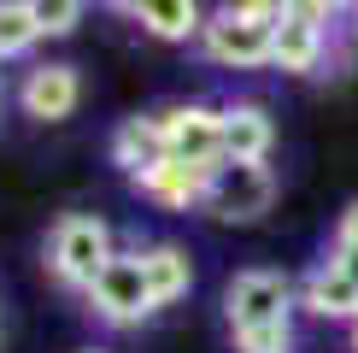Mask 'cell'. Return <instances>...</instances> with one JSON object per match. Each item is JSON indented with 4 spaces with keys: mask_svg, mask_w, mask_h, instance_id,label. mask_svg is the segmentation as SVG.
Listing matches in <instances>:
<instances>
[{
    "mask_svg": "<svg viewBox=\"0 0 358 353\" xmlns=\"http://www.w3.org/2000/svg\"><path fill=\"white\" fill-rule=\"evenodd\" d=\"M0 112H6V88H0Z\"/></svg>",
    "mask_w": 358,
    "mask_h": 353,
    "instance_id": "20",
    "label": "cell"
},
{
    "mask_svg": "<svg viewBox=\"0 0 358 353\" xmlns=\"http://www.w3.org/2000/svg\"><path fill=\"white\" fill-rule=\"evenodd\" d=\"M347 347H352V353H358V318H352V324H347Z\"/></svg>",
    "mask_w": 358,
    "mask_h": 353,
    "instance_id": "18",
    "label": "cell"
},
{
    "mask_svg": "<svg viewBox=\"0 0 358 353\" xmlns=\"http://www.w3.org/2000/svg\"><path fill=\"white\" fill-rule=\"evenodd\" d=\"M294 294H300V312H306V318L341 324V330L358 318V283H352L347 265H335L329 254H323V259L300 277V283H294Z\"/></svg>",
    "mask_w": 358,
    "mask_h": 353,
    "instance_id": "8",
    "label": "cell"
},
{
    "mask_svg": "<svg viewBox=\"0 0 358 353\" xmlns=\"http://www.w3.org/2000/svg\"><path fill=\"white\" fill-rule=\"evenodd\" d=\"M141 271H147V289H153V306H171L194 289V259L188 247L176 242H147L141 247Z\"/></svg>",
    "mask_w": 358,
    "mask_h": 353,
    "instance_id": "14",
    "label": "cell"
},
{
    "mask_svg": "<svg viewBox=\"0 0 358 353\" xmlns=\"http://www.w3.org/2000/svg\"><path fill=\"white\" fill-rule=\"evenodd\" d=\"M159 118H165V147H171L176 165H194V171L223 165V106L188 100V106H171Z\"/></svg>",
    "mask_w": 358,
    "mask_h": 353,
    "instance_id": "7",
    "label": "cell"
},
{
    "mask_svg": "<svg viewBox=\"0 0 358 353\" xmlns=\"http://www.w3.org/2000/svg\"><path fill=\"white\" fill-rule=\"evenodd\" d=\"M83 300L106 330H136V324L153 318L159 306H153V289H147V271H141V247L136 254H117L106 271L94 277V289H88Z\"/></svg>",
    "mask_w": 358,
    "mask_h": 353,
    "instance_id": "5",
    "label": "cell"
},
{
    "mask_svg": "<svg viewBox=\"0 0 358 353\" xmlns=\"http://www.w3.org/2000/svg\"><path fill=\"white\" fill-rule=\"evenodd\" d=\"M276 206V171L271 165H241V159H223L206 183V218L217 224H259Z\"/></svg>",
    "mask_w": 358,
    "mask_h": 353,
    "instance_id": "4",
    "label": "cell"
},
{
    "mask_svg": "<svg viewBox=\"0 0 358 353\" xmlns=\"http://www.w3.org/2000/svg\"><path fill=\"white\" fill-rule=\"evenodd\" d=\"M294 312H300V294L271 265H247L223 289V324L235 353H300Z\"/></svg>",
    "mask_w": 358,
    "mask_h": 353,
    "instance_id": "1",
    "label": "cell"
},
{
    "mask_svg": "<svg viewBox=\"0 0 358 353\" xmlns=\"http://www.w3.org/2000/svg\"><path fill=\"white\" fill-rule=\"evenodd\" d=\"M329 259L335 265H347L352 271V283H358V200L341 212V224H335V247H329Z\"/></svg>",
    "mask_w": 358,
    "mask_h": 353,
    "instance_id": "17",
    "label": "cell"
},
{
    "mask_svg": "<svg viewBox=\"0 0 358 353\" xmlns=\"http://www.w3.org/2000/svg\"><path fill=\"white\" fill-rule=\"evenodd\" d=\"M217 171V165H212ZM212 171H194V165H176V159H165L159 171L141 176V195L153 206H165V212H188V206H206V183H212Z\"/></svg>",
    "mask_w": 358,
    "mask_h": 353,
    "instance_id": "13",
    "label": "cell"
},
{
    "mask_svg": "<svg viewBox=\"0 0 358 353\" xmlns=\"http://www.w3.org/2000/svg\"><path fill=\"white\" fill-rule=\"evenodd\" d=\"M271 147H276V118L259 100H229L223 106V159L271 165Z\"/></svg>",
    "mask_w": 358,
    "mask_h": 353,
    "instance_id": "10",
    "label": "cell"
},
{
    "mask_svg": "<svg viewBox=\"0 0 358 353\" xmlns=\"http://www.w3.org/2000/svg\"><path fill=\"white\" fill-rule=\"evenodd\" d=\"M276 24H282V6L276 0H247V6H217L200 29V48L212 65H229V71H259L271 65V48H276Z\"/></svg>",
    "mask_w": 358,
    "mask_h": 353,
    "instance_id": "2",
    "label": "cell"
},
{
    "mask_svg": "<svg viewBox=\"0 0 358 353\" xmlns=\"http://www.w3.org/2000/svg\"><path fill=\"white\" fill-rule=\"evenodd\" d=\"M41 41L36 0H0V59H18Z\"/></svg>",
    "mask_w": 358,
    "mask_h": 353,
    "instance_id": "15",
    "label": "cell"
},
{
    "mask_svg": "<svg viewBox=\"0 0 358 353\" xmlns=\"http://www.w3.org/2000/svg\"><path fill=\"white\" fill-rule=\"evenodd\" d=\"M171 159L165 147V118L147 112V118H124V124L112 130V165L129 176V183H141L147 171H159Z\"/></svg>",
    "mask_w": 358,
    "mask_h": 353,
    "instance_id": "11",
    "label": "cell"
},
{
    "mask_svg": "<svg viewBox=\"0 0 358 353\" xmlns=\"http://www.w3.org/2000/svg\"><path fill=\"white\" fill-rule=\"evenodd\" d=\"M347 18H352V29H358V6H352V12H347Z\"/></svg>",
    "mask_w": 358,
    "mask_h": 353,
    "instance_id": "19",
    "label": "cell"
},
{
    "mask_svg": "<svg viewBox=\"0 0 358 353\" xmlns=\"http://www.w3.org/2000/svg\"><path fill=\"white\" fill-rule=\"evenodd\" d=\"M124 18H136L147 36H159V41H194L206 29V12L194 6V0H124Z\"/></svg>",
    "mask_w": 358,
    "mask_h": 353,
    "instance_id": "12",
    "label": "cell"
},
{
    "mask_svg": "<svg viewBox=\"0 0 358 353\" xmlns=\"http://www.w3.org/2000/svg\"><path fill=\"white\" fill-rule=\"evenodd\" d=\"M329 36H335V6H282L271 65L288 77H317L329 65Z\"/></svg>",
    "mask_w": 358,
    "mask_h": 353,
    "instance_id": "6",
    "label": "cell"
},
{
    "mask_svg": "<svg viewBox=\"0 0 358 353\" xmlns=\"http://www.w3.org/2000/svg\"><path fill=\"white\" fill-rule=\"evenodd\" d=\"M112 259H117L112 224H106V218H94V212H65L53 224V235H48V271H53L59 289L88 294V289H94V277L106 271Z\"/></svg>",
    "mask_w": 358,
    "mask_h": 353,
    "instance_id": "3",
    "label": "cell"
},
{
    "mask_svg": "<svg viewBox=\"0 0 358 353\" xmlns=\"http://www.w3.org/2000/svg\"><path fill=\"white\" fill-rule=\"evenodd\" d=\"M36 24H41V36H71L83 24V6L77 0H36Z\"/></svg>",
    "mask_w": 358,
    "mask_h": 353,
    "instance_id": "16",
    "label": "cell"
},
{
    "mask_svg": "<svg viewBox=\"0 0 358 353\" xmlns=\"http://www.w3.org/2000/svg\"><path fill=\"white\" fill-rule=\"evenodd\" d=\"M83 100V77L77 65H65V59H48V65H29L24 83H18V106L36 118V124H59V118H71Z\"/></svg>",
    "mask_w": 358,
    "mask_h": 353,
    "instance_id": "9",
    "label": "cell"
},
{
    "mask_svg": "<svg viewBox=\"0 0 358 353\" xmlns=\"http://www.w3.org/2000/svg\"><path fill=\"white\" fill-rule=\"evenodd\" d=\"M88 353H106V347H88Z\"/></svg>",
    "mask_w": 358,
    "mask_h": 353,
    "instance_id": "21",
    "label": "cell"
}]
</instances>
